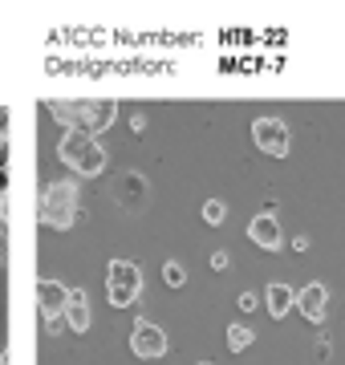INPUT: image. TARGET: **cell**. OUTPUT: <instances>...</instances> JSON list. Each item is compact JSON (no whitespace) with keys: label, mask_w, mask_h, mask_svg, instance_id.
Instances as JSON below:
<instances>
[{"label":"cell","mask_w":345,"mask_h":365,"mask_svg":"<svg viewBox=\"0 0 345 365\" xmlns=\"http://www.w3.org/2000/svg\"><path fill=\"white\" fill-rule=\"evenodd\" d=\"M248 240H252L256 248H264V252H277L280 244H284V235H280V223H277V215H256V220L248 223Z\"/></svg>","instance_id":"cell-10"},{"label":"cell","mask_w":345,"mask_h":365,"mask_svg":"<svg viewBox=\"0 0 345 365\" xmlns=\"http://www.w3.org/2000/svg\"><path fill=\"white\" fill-rule=\"evenodd\" d=\"M130 349L146 361H155V357H167V333H163L155 321H134L130 329Z\"/></svg>","instance_id":"cell-7"},{"label":"cell","mask_w":345,"mask_h":365,"mask_svg":"<svg viewBox=\"0 0 345 365\" xmlns=\"http://www.w3.org/2000/svg\"><path fill=\"white\" fill-rule=\"evenodd\" d=\"M163 280H167L171 288H183L187 284V268L179 260H167V264H163Z\"/></svg>","instance_id":"cell-14"},{"label":"cell","mask_w":345,"mask_h":365,"mask_svg":"<svg viewBox=\"0 0 345 365\" xmlns=\"http://www.w3.org/2000/svg\"><path fill=\"white\" fill-rule=\"evenodd\" d=\"M264 300H268V313L272 317H289V309L297 304V292L289 284H268Z\"/></svg>","instance_id":"cell-12"},{"label":"cell","mask_w":345,"mask_h":365,"mask_svg":"<svg viewBox=\"0 0 345 365\" xmlns=\"http://www.w3.org/2000/svg\"><path fill=\"white\" fill-rule=\"evenodd\" d=\"M256 304H260V297H256V292H240V309H244V313H252Z\"/></svg>","instance_id":"cell-16"},{"label":"cell","mask_w":345,"mask_h":365,"mask_svg":"<svg viewBox=\"0 0 345 365\" xmlns=\"http://www.w3.org/2000/svg\"><path fill=\"white\" fill-rule=\"evenodd\" d=\"M114 203H118L122 211H138L146 203V179L143 175H134V170H126L118 182H114Z\"/></svg>","instance_id":"cell-9"},{"label":"cell","mask_w":345,"mask_h":365,"mask_svg":"<svg viewBox=\"0 0 345 365\" xmlns=\"http://www.w3.org/2000/svg\"><path fill=\"white\" fill-rule=\"evenodd\" d=\"M66 304H69V288L61 280H37V309L53 333L66 325Z\"/></svg>","instance_id":"cell-5"},{"label":"cell","mask_w":345,"mask_h":365,"mask_svg":"<svg viewBox=\"0 0 345 365\" xmlns=\"http://www.w3.org/2000/svg\"><path fill=\"white\" fill-rule=\"evenodd\" d=\"M37 215L49 223V227H57V232H69L73 220H78V182H69V179L49 182L45 195H41Z\"/></svg>","instance_id":"cell-3"},{"label":"cell","mask_w":345,"mask_h":365,"mask_svg":"<svg viewBox=\"0 0 345 365\" xmlns=\"http://www.w3.org/2000/svg\"><path fill=\"white\" fill-rule=\"evenodd\" d=\"M57 155H61V163H66L73 175H81V179H93V175L106 170V150H102V143H98L93 134L66 130L61 143H57Z\"/></svg>","instance_id":"cell-2"},{"label":"cell","mask_w":345,"mask_h":365,"mask_svg":"<svg viewBox=\"0 0 345 365\" xmlns=\"http://www.w3.org/2000/svg\"><path fill=\"white\" fill-rule=\"evenodd\" d=\"M49 114L66 126V130L81 134H98L106 130L110 122L118 118V102L114 98H81V102H49Z\"/></svg>","instance_id":"cell-1"},{"label":"cell","mask_w":345,"mask_h":365,"mask_svg":"<svg viewBox=\"0 0 345 365\" xmlns=\"http://www.w3.org/2000/svg\"><path fill=\"white\" fill-rule=\"evenodd\" d=\"M200 365H212V361H200Z\"/></svg>","instance_id":"cell-18"},{"label":"cell","mask_w":345,"mask_h":365,"mask_svg":"<svg viewBox=\"0 0 345 365\" xmlns=\"http://www.w3.org/2000/svg\"><path fill=\"white\" fill-rule=\"evenodd\" d=\"M110 304L114 309H130L134 300H138V292H143V268L130 260H110Z\"/></svg>","instance_id":"cell-4"},{"label":"cell","mask_w":345,"mask_h":365,"mask_svg":"<svg viewBox=\"0 0 345 365\" xmlns=\"http://www.w3.org/2000/svg\"><path fill=\"white\" fill-rule=\"evenodd\" d=\"M66 325H69V333H86V329H90V300H86V292H81V288H69Z\"/></svg>","instance_id":"cell-11"},{"label":"cell","mask_w":345,"mask_h":365,"mask_svg":"<svg viewBox=\"0 0 345 365\" xmlns=\"http://www.w3.org/2000/svg\"><path fill=\"white\" fill-rule=\"evenodd\" d=\"M252 345V329L248 325H227V349L240 353V349H248Z\"/></svg>","instance_id":"cell-13"},{"label":"cell","mask_w":345,"mask_h":365,"mask_svg":"<svg viewBox=\"0 0 345 365\" xmlns=\"http://www.w3.org/2000/svg\"><path fill=\"white\" fill-rule=\"evenodd\" d=\"M297 309H301V317H305V321L321 325V321H325V313H329V288H325V284H305L301 292H297Z\"/></svg>","instance_id":"cell-8"},{"label":"cell","mask_w":345,"mask_h":365,"mask_svg":"<svg viewBox=\"0 0 345 365\" xmlns=\"http://www.w3.org/2000/svg\"><path fill=\"white\" fill-rule=\"evenodd\" d=\"M252 138H256V146H260L264 155H272V158L289 155V126H284L280 118H256Z\"/></svg>","instance_id":"cell-6"},{"label":"cell","mask_w":345,"mask_h":365,"mask_svg":"<svg viewBox=\"0 0 345 365\" xmlns=\"http://www.w3.org/2000/svg\"><path fill=\"white\" fill-rule=\"evenodd\" d=\"M227 264H232V256H227V252H215V256H212V268H220V272H224Z\"/></svg>","instance_id":"cell-17"},{"label":"cell","mask_w":345,"mask_h":365,"mask_svg":"<svg viewBox=\"0 0 345 365\" xmlns=\"http://www.w3.org/2000/svg\"><path fill=\"white\" fill-rule=\"evenodd\" d=\"M224 215H227V207L220 203V199H207V203H203V220L212 223V227L215 223H224Z\"/></svg>","instance_id":"cell-15"}]
</instances>
